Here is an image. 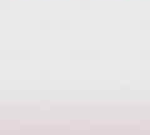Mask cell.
I'll use <instances>...</instances> for the list:
<instances>
[]
</instances>
